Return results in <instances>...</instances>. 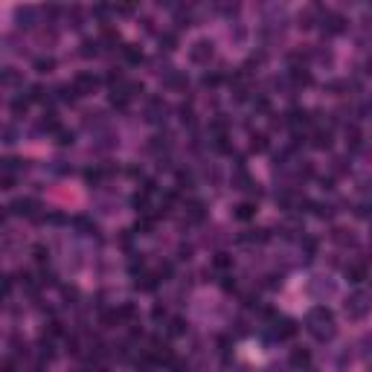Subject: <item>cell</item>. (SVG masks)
Returning a JSON list of instances; mask_svg holds the SVG:
<instances>
[{"label":"cell","mask_w":372,"mask_h":372,"mask_svg":"<svg viewBox=\"0 0 372 372\" xmlns=\"http://www.w3.org/2000/svg\"><path fill=\"white\" fill-rule=\"evenodd\" d=\"M306 323H309V332L314 338H320V341H329L335 335V317H332V309L329 306H320V303L311 306Z\"/></svg>","instance_id":"6da1fadb"},{"label":"cell","mask_w":372,"mask_h":372,"mask_svg":"<svg viewBox=\"0 0 372 372\" xmlns=\"http://www.w3.org/2000/svg\"><path fill=\"white\" fill-rule=\"evenodd\" d=\"M370 311H372V294H367V291L349 294V300H346V314H349L352 320H361V317H367Z\"/></svg>","instance_id":"7a4b0ae2"},{"label":"cell","mask_w":372,"mask_h":372,"mask_svg":"<svg viewBox=\"0 0 372 372\" xmlns=\"http://www.w3.org/2000/svg\"><path fill=\"white\" fill-rule=\"evenodd\" d=\"M12 216H27V218H38V210H41V204L38 201H32V198H21V201H15L12 207Z\"/></svg>","instance_id":"3957f363"},{"label":"cell","mask_w":372,"mask_h":372,"mask_svg":"<svg viewBox=\"0 0 372 372\" xmlns=\"http://www.w3.org/2000/svg\"><path fill=\"white\" fill-rule=\"evenodd\" d=\"M294 335H297V323L294 320H288V317H277L274 320V338L277 341H288Z\"/></svg>","instance_id":"277c9868"},{"label":"cell","mask_w":372,"mask_h":372,"mask_svg":"<svg viewBox=\"0 0 372 372\" xmlns=\"http://www.w3.org/2000/svg\"><path fill=\"white\" fill-rule=\"evenodd\" d=\"M192 62H198V64H207L210 59H213V41H195L192 44Z\"/></svg>","instance_id":"5b68a950"},{"label":"cell","mask_w":372,"mask_h":372,"mask_svg":"<svg viewBox=\"0 0 372 372\" xmlns=\"http://www.w3.org/2000/svg\"><path fill=\"white\" fill-rule=\"evenodd\" d=\"M73 88L79 91V96H88V93H93L96 88H99V79L91 76V73H79L76 82H73Z\"/></svg>","instance_id":"8992f818"},{"label":"cell","mask_w":372,"mask_h":372,"mask_svg":"<svg viewBox=\"0 0 372 372\" xmlns=\"http://www.w3.org/2000/svg\"><path fill=\"white\" fill-rule=\"evenodd\" d=\"M285 123L291 125L294 131H300V128H306V125H309V114H306L303 108H291V111H288V120H285Z\"/></svg>","instance_id":"52a82bcc"},{"label":"cell","mask_w":372,"mask_h":372,"mask_svg":"<svg viewBox=\"0 0 372 372\" xmlns=\"http://www.w3.org/2000/svg\"><path fill=\"white\" fill-rule=\"evenodd\" d=\"M346 279H349V282H355V285H358V282H364V279H367V265H364V262L349 265V268H346Z\"/></svg>","instance_id":"ba28073f"},{"label":"cell","mask_w":372,"mask_h":372,"mask_svg":"<svg viewBox=\"0 0 372 372\" xmlns=\"http://www.w3.org/2000/svg\"><path fill=\"white\" fill-rule=\"evenodd\" d=\"M233 216L239 218V221H250V218L256 216V207H253L250 201H245V204H239V207H236V213H233Z\"/></svg>","instance_id":"9c48e42d"},{"label":"cell","mask_w":372,"mask_h":372,"mask_svg":"<svg viewBox=\"0 0 372 372\" xmlns=\"http://www.w3.org/2000/svg\"><path fill=\"white\" fill-rule=\"evenodd\" d=\"M186 216H189V221H204V216H207V213H204V204H201V201H192V204L186 207Z\"/></svg>","instance_id":"30bf717a"},{"label":"cell","mask_w":372,"mask_h":372,"mask_svg":"<svg viewBox=\"0 0 372 372\" xmlns=\"http://www.w3.org/2000/svg\"><path fill=\"white\" fill-rule=\"evenodd\" d=\"M332 146V134L329 131H317L314 134V149H329Z\"/></svg>","instance_id":"8fae6325"},{"label":"cell","mask_w":372,"mask_h":372,"mask_svg":"<svg viewBox=\"0 0 372 372\" xmlns=\"http://www.w3.org/2000/svg\"><path fill=\"white\" fill-rule=\"evenodd\" d=\"M82 56L85 59H91V56H99V41H82Z\"/></svg>","instance_id":"7c38bea8"},{"label":"cell","mask_w":372,"mask_h":372,"mask_svg":"<svg viewBox=\"0 0 372 372\" xmlns=\"http://www.w3.org/2000/svg\"><path fill=\"white\" fill-rule=\"evenodd\" d=\"M105 175H108L105 169H88V172H85V181L96 186V184H102V178H105Z\"/></svg>","instance_id":"4fadbf2b"},{"label":"cell","mask_w":372,"mask_h":372,"mask_svg":"<svg viewBox=\"0 0 372 372\" xmlns=\"http://www.w3.org/2000/svg\"><path fill=\"white\" fill-rule=\"evenodd\" d=\"M309 352H306V349H297V352H294V355H291V364H294V367H309Z\"/></svg>","instance_id":"5bb4252c"},{"label":"cell","mask_w":372,"mask_h":372,"mask_svg":"<svg viewBox=\"0 0 372 372\" xmlns=\"http://www.w3.org/2000/svg\"><path fill=\"white\" fill-rule=\"evenodd\" d=\"M169 335H172V338H178V335H186V323L181 320V317H175V320L169 323Z\"/></svg>","instance_id":"9a60e30c"},{"label":"cell","mask_w":372,"mask_h":372,"mask_svg":"<svg viewBox=\"0 0 372 372\" xmlns=\"http://www.w3.org/2000/svg\"><path fill=\"white\" fill-rule=\"evenodd\" d=\"M41 128H44V131H59V117H56V114H44Z\"/></svg>","instance_id":"2e32d148"},{"label":"cell","mask_w":372,"mask_h":372,"mask_svg":"<svg viewBox=\"0 0 372 372\" xmlns=\"http://www.w3.org/2000/svg\"><path fill=\"white\" fill-rule=\"evenodd\" d=\"M326 21H329V32H332V35L343 32V18H341V15H329Z\"/></svg>","instance_id":"e0dca14e"},{"label":"cell","mask_w":372,"mask_h":372,"mask_svg":"<svg viewBox=\"0 0 372 372\" xmlns=\"http://www.w3.org/2000/svg\"><path fill=\"white\" fill-rule=\"evenodd\" d=\"M123 50H125V59H128L131 64H140V62H143V53H140L137 47H131V44H128V47H123Z\"/></svg>","instance_id":"ac0fdd59"},{"label":"cell","mask_w":372,"mask_h":372,"mask_svg":"<svg viewBox=\"0 0 372 372\" xmlns=\"http://www.w3.org/2000/svg\"><path fill=\"white\" fill-rule=\"evenodd\" d=\"M134 314H137V309H134L131 303H125V306H120V309H117V320H131Z\"/></svg>","instance_id":"d6986e66"},{"label":"cell","mask_w":372,"mask_h":372,"mask_svg":"<svg viewBox=\"0 0 372 372\" xmlns=\"http://www.w3.org/2000/svg\"><path fill=\"white\" fill-rule=\"evenodd\" d=\"M18 169H24V160H3V175H12V172H18Z\"/></svg>","instance_id":"ffe728a7"},{"label":"cell","mask_w":372,"mask_h":372,"mask_svg":"<svg viewBox=\"0 0 372 372\" xmlns=\"http://www.w3.org/2000/svg\"><path fill=\"white\" fill-rule=\"evenodd\" d=\"M30 96H18V99H15V102H12V111H15V114H24V111H27V108H30Z\"/></svg>","instance_id":"44dd1931"},{"label":"cell","mask_w":372,"mask_h":372,"mask_svg":"<svg viewBox=\"0 0 372 372\" xmlns=\"http://www.w3.org/2000/svg\"><path fill=\"white\" fill-rule=\"evenodd\" d=\"M213 265H216L218 271H227V268H230V265H233V259H230V256H227V253H218L216 259H213Z\"/></svg>","instance_id":"7402d4cb"},{"label":"cell","mask_w":372,"mask_h":372,"mask_svg":"<svg viewBox=\"0 0 372 372\" xmlns=\"http://www.w3.org/2000/svg\"><path fill=\"white\" fill-rule=\"evenodd\" d=\"M32 256H35V262H38V265H44V262H47V256H50V250L44 248V245H35V248H32Z\"/></svg>","instance_id":"603a6c76"},{"label":"cell","mask_w":372,"mask_h":372,"mask_svg":"<svg viewBox=\"0 0 372 372\" xmlns=\"http://www.w3.org/2000/svg\"><path fill=\"white\" fill-rule=\"evenodd\" d=\"M53 67H56L53 59H38V62H35V70H38V73H50Z\"/></svg>","instance_id":"cb8c5ba5"},{"label":"cell","mask_w":372,"mask_h":372,"mask_svg":"<svg viewBox=\"0 0 372 372\" xmlns=\"http://www.w3.org/2000/svg\"><path fill=\"white\" fill-rule=\"evenodd\" d=\"M137 288H140V291H155L157 279L155 277H143V282H137Z\"/></svg>","instance_id":"d4e9b609"},{"label":"cell","mask_w":372,"mask_h":372,"mask_svg":"<svg viewBox=\"0 0 372 372\" xmlns=\"http://www.w3.org/2000/svg\"><path fill=\"white\" fill-rule=\"evenodd\" d=\"M204 85H207V88H216V85H221V76H218V73H207V76H204Z\"/></svg>","instance_id":"484cf974"},{"label":"cell","mask_w":372,"mask_h":372,"mask_svg":"<svg viewBox=\"0 0 372 372\" xmlns=\"http://www.w3.org/2000/svg\"><path fill=\"white\" fill-rule=\"evenodd\" d=\"M59 146H70L73 143V131H59V140H56Z\"/></svg>","instance_id":"4316f807"},{"label":"cell","mask_w":372,"mask_h":372,"mask_svg":"<svg viewBox=\"0 0 372 372\" xmlns=\"http://www.w3.org/2000/svg\"><path fill=\"white\" fill-rule=\"evenodd\" d=\"M294 82H297V85H311V76H309V73H300V70H294Z\"/></svg>","instance_id":"83f0119b"},{"label":"cell","mask_w":372,"mask_h":372,"mask_svg":"<svg viewBox=\"0 0 372 372\" xmlns=\"http://www.w3.org/2000/svg\"><path fill=\"white\" fill-rule=\"evenodd\" d=\"M76 227H82V230H88V233H96V224H91L88 218H76Z\"/></svg>","instance_id":"f1b7e54d"},{"label":"cell","mask_w":372,"mask_h":372,"mask_svg":"<svg viewBox=\"0 0 372 372\" xmlns=\"http://www.w3.org/2000/svg\"><path fill=\"white\" fill-rule=\"evenodd\" d=\"M268 149V143H265V137L259 134V137H253V152H265Z\"/></svg>","instance_id":"f546056e"},{"label":"cell","mask_w":372,"mask_h":372,"mask_svg":"<svg viewBox=\"0 0 372 372\" xmlns=\"http://www.w3.org/2000/svg\"><path fill=\"white\" fill-rule=\"evenodd\" d=\"M160 44H166V50H175V35H166Z\"/></svg>","instance_id":"4dcf8cb0"},{"label":"cell","mask_w":372,"mask_h":372,"mask_svg":"<svg viewBox=\"0 0 372 372\" xmlns=\"http://www.w3.org/2000/svg\"><path fill=\"white\" fill-rule=\"evenodd\" d=\"M367 73H372V59H370V62H367Z\"/></svg>","instance_id":"1f68e13d"}]
</instances>
